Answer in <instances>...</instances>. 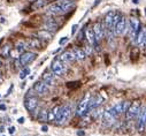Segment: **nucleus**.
I'll return each instance as SVG.
<instances>
[{"label": "nucleus", "mask_w": 146, "mask_h": 136, "mask_svg": "<svg viewBox=\"0 0 146 136\" xmlns=\"http://www.w3.org/2000/svg\"><path fill=\"white\" fill-rule=\"evenodd\" d=\"M15 130H16V128H15V127H11V128H9V133H11V134H14V131H15Z\"/></svg>", "instance_id": "obj_34"}, {"label": "nucleus", "mask_w": 146, "mask_h": 136, "mask_svg": "<svg viewBox=\"0 0 146 136\" xmlns=\"http://www.w3.org/2000/svg\"><path fill=\"white\" fill-rule=\"evenodd\" d=\"M59 59L62 60L63 62H71V61H74L76 59V57H75V54L72 51H66L59 57Z\"/></svg>", "instance_id": "obj_17"}, {"label": "nucleus", "mask_w": 146, "mask_h": 136, "mask_svg": "<svg viewBox=\"0 0 146 136\" xmlns=\"http://www.w3.org/2000/svg\"><path fill=\"white\" fill-rule=\"evenodd\" d=\"M37 105H38V100H37V98H36V97H28L24 100V106L30 112L35 111L36 107H37Z\"/></svg>", "instance_id": "obj_12"}, {"label": "nucleus", "mask_w": 146, "mask_h": 136, "mask_svg": "<svg viewBox=\"0 0 146 136\" xmlns=\"http://www.w3.org/2000/svg\"><path fill=\"white\" fill-rule=\"evenodd\" d=\"M40 46H42L40 41L37 38H32L28 42V47H30V49H40Z\"/></svg>", "instance_id": "obj_23"}, {"label": "nucleus", "mask_w": 146, "mask_h": 136, "mask_svg": "<svg viewBox=\"0 0 146 136\" xmlns=\"http://www.w3.org/2000/svg\"><path fill=\"white\" fill-rule=\"evenodd\" d=\"M24 121H25V118H23V117H21V118L17 119V122L19 123H24Z\"/></svg>", "instance_id": "obj_31"}, {"label": "nucleus", "mask_w": 146, "mask_h": 136, "mask_svg": "<svg viewBox=\"0 0 146 136\" xmlns=\"http://www.w3.org/2000/svg\"><path fill=\"white\" fill-rule=\"evenodd\" d=\"M70 115H71V107L69 105L60 106V110H59V113L56 115L55 122L58 125H63L64 122H67L70 119Z\"/></svg>", "instance_id": "obj_4"}, {"label": "nucleus", "mask_w": 146, "mask_h": 136, "mask_svg": "<svg viewBox=\"0 0 146 136\" xmlns=\"http://www.w3.org/2000/svg\"><path fill=\"white\" fill-rule=\"evenodd\" d=\"M36 57H37V54L33 53V52H23L20 57V65L25 66V65L30 63L32 60H35Z\"/></svg>", "instance_id": "obj_11"}, {"label": "nucleus", "mask_w": 146, "mask_h": 136, "mask_svg": "<svg viewBox=\"0 0 146 136\" xmlns=\"http://www.w3.org/2000/svg\"><path fill=\"white\" fill-rule=\"evenodd\" d=\"M40 130H42V131H44V133H46V131L48 130V127L44 125V126H42V128H40Z\"/></svg>", "instance_id": "obj_32"}, {"label": "nucleus", "mask_w": 146, "mask_h": 136, "mask_svg": "<svg viewBox=\"0 0 146 136\" xmlns=\"http://www.w3.org/2000/svg\"><path fill=\"white\" fill-rule=\"evenodd\" d=\"M0 97H1V95H0Z\"/></svg>", "instance_id": "obj_38"}, {"label": "nucleus", "mask_w": 146, "mask_h": 136, "mask_svg": "<svg viewBox=\"0 0 146 136\" xmlns=\"http://www.w3.org/2000/svg\"><path fill=\"white\" fill-rule=\"evenodd\" d=\"M58 23L55 22V20L54 19H47L46 20V22H45V28H46V30H53V31H55V30H58Z\"/></svg>", "instance_id": "obj_19"}, {"label": "nucleus", "mask_w": 146, "mask_h": 136, "mask_svg": "<svg viewBox=\"0 0 146 136\" xmlns=\"http://www.w3.org/2000/svg\"><path fill=\"white\" fill-rule=\"evenodd\" d=\"M29 74H30V69H29V68H24L23 71H21V72H20V79H21V80H23V79H25Z\"/></svg>", "instance_id": "obj_27"}, {"label": "nucleus", "mask_w": 146, "mask_h": 136, "mask_svg": "<svg viewBox=\"0 0 146 136\" xmlns=\"http://www.w3.org/2000/svg\"><path fill=\"white\" fill-rule=\"evenodd\" d=\"M33 90L37 92L38 95L44 96V95H47L48 93L50 88H48V84L47 83H45L44 81H39V82H37V83L33 85Z\"/></svg>", "instance_id": "obj_10"}, {"label": "nucleus", "mask_w": 146, "mask_h": 136, "mask_svg": "<svg viewBox=\"0 0 146 136\" xmlns=\"http://www.w3.org/2000/svg\"><path fill=\"white\" fill-rule=\"evenodd\" d=\"M115 119L116 117L111 112V110H108V111H105L104 114H102V120H104V123L109 126V125H113L115 122Z\"/></svg>", "instance_id": "obj_14"}, {"label": "nucleus", "mask_w": 146, "mask_h": 136, "mask_svg": "<svg viewBox=\"0 0 146 136\" xmlns=\"http://www.w3.org/2000/svg\"><path fill=\"white\" fill-rule=\"evenodd\" d=\"M77 135H78V136H84L85 133H84L83 130H78V131H77Z\"/></svg>", "instance_id": "obj_33"}, {"label": "nucleus", "mask_w": 146, "mask_h": 136, "mask_svg": "<svg viewBox=\"0 0 146 136\" xmlns=\"http://www.w3.org/2000/svg\"><path fill=\"white\" fill-rule=\"evenodd\" d=\"M37 118H38L39 121H47L48 120V111H46V110L39 111V114H38Z\"/></svg>", "instance_id": "obj_26"}, {"label": "nucleus", "mask_w": 146, "mask_h": 136, "mask_svg": "<svg viewBox=\"0 0 146 136\" xmlns=\"http://www.w3.org/2000/svg\"><path fill=\"white\" fill-rule=\"evenodd\" d=\"M125 29H127V20H125V17L123 15H121L119 22L116 23V25L114 28V33L116 36H121V35L124 33Z\"/></svg>", "instance_id": "obj_9"}, {"label": "nucleus", "mask_w": 146, "mask_h": 136, "mask_svg": "<svg viewBox=\"0 0 146 136\" xmlns=\"http://www.w3.org/2000/svg\"><path fill=\"white\" fill-rule=\"evenodd\" d=\"M59 110H60V106H54L51 111H48V121H55Z\"/></svg>", "instance_id": "obj_22"}, {"label": "nucleus", "mask_w": 146, "mask_h": 136, "mask_svg": "<svg viewBox=\"0 0 146 136\" xmlns=\"http://www.w3.org/2000/svg\"><path fill=\"white\" fill-rule=\"evenodd\" d=\"M68 41H69V38H68V37H62V38L59 41V44L62 46V45H64V44H66Z\"/></svg>", "instance_id": "obj_29"}, {"label": "nucleus", "mask_w": 146, "mask_h": 136, "mask_svg": "<svg viewBox=\"0 0 146 136\" xmlns=\"http://www.w3.org/2000/svg\"><path fill=\"white\" fill-rule=\"evenodd\" d=\"M93 31H94V35H96V38H97V41H100V39H102V37H104V28H102V24L100 23V22H97V23H94V25H93Z\"/></svg>", "instance_id": "obj_16"}, {"label": "nucleus", "mask_w": 146, "mask_h": 136, "mask_svg": "<svg viewBox=\"0 0 146 136\" xmlns=\"http://www.w3.org/2000/svg\"><path fill=\"white\" fill-rule=\"evenodd\" d=\"M4 136H5V135H4Z\"/></svg>", "instance_id": "obj_40"}, {"label": "nucleus", "mask_w": 146, "mask_h": 136, "mask_svg": "<svg viewBox=\"0 0 146 136\" xmlns=\"http://www.w3.org/2000/svg\"><path fill=\"white\" fill-rule=\"evenodd\" d=\"M90 100H91V95L88 92L85 93V96L83 97V99L80 101V104L77 106V115L80 117H84L88 114V110H89V105H90Z\"/></svg>", "instance_id": "obj_5"}, {"label": "nucleus", "mask_w": 146, "mask_h": 136, "mask_svg": "<svg viewBox=\"0 0 146 136\" xmlns=\"http://www.w3.org/2000/svg\"><path fill=\"white\" fill-rule=\"evenodd\" d=\"M145 37H146V30H145V29H140V30H139V32L137 33V37H136L137 44H138V45H143V46H144Z\"/></svg>", "instance_id": "obj_20"}, {"label": "nucleus", "mask_w": 146, "mask_h": 136, "mask_svg": "<svg viewBox=\"0 0 146 136\" xmlns=\"http://www.w3.org/2000/svg\"><path fill=\"white\" fill-rule=\"evenodd\" d=\"M54 75H55V74H54L53 72H52V73L45 72L44 75H43V81H44L45 83H47L48 85H52V84H54V81H55Z\"/></svg>", "instance_id": "obj_18"}, {"label": "nucleus", "mask_w": 146, "mask_h": 136, "mask_svg": "<svg viewBox=\"0 0 146 136\" xmlns=\"http://www.w3.org/2000/svg\"><path fill=\"white\" fill-rule=\"evenodd\" d=\"M121 17V14L116 11H111V12H108L105 16V27L108 31H111V30H114L116 23L119 22Z\"/></svg>", "instance_id": "obj_2"}, {"label": "nucleus", "mask_w": 146, "mask_h": 136, "mask_svg": "<svg viewBox=\"0 0 146 136\" xmlns=\"http://www.w3.org/2000/svg\"><path fill=\"white\" fill-rule=\"evenodd\" d=\"M77 28H78V25H77V24H74V25H72V29H71V35H74V33L77 31Z\"/></svg>", "instance_id": "obj_30"}, {"label": "nucleus", "mask_w": 146, "mask_h": 136, "mask_svg": "<svg viewBox=\"0 0 146 136\" xmlns=\"http://www.w3.org/2000/svg\"><path fill=\"white\" fill-rule=\"evenodd\" d=\"M0 110L5 111V110H6V105H5V104H1V105H0Z\"/></svg>", "instance_id": "obj_35"}, {"label": "nucleus", "mask_w": 146, "mask_h": 136, "mask_svg": "<svg viewBox=\"0 0 146 136\" xmlns=\"http://www.w3.org/2000/svg\"><path fill=\"white\" fill-rule=\"evenodd\" d=\"M74 6H75L74 0H60V1L53 4L48 7L47 13L52 14V15H62V14H66L67 12H69Z\"/></svg>", "instance_id": "obj_1"}, {"label": "nucleus", "mask_w": 146, "mask_h": 136, "mask_svg": "<svg viewBox=\"0 0 146 136\" xmlns=\"http://www.w3.org/2000/svg\"><path fill=\"white\" fill-rule=\"evenodd\" d=\"M72 52H74L75 57L77 60H84L86 58V52L82 49H78V47H75L74 50H72Z\"/></svg>", "instance_id": "obj_21"}, {"label": "nucleus", "mask_w": 146, "mask_h": 136, "mask_svg": "<svg viewBox=\"0 0 146 136\" xmlns=\"http://www.w3.org/2000/svg\"><path fill=\"white\" fill-rule=\"evenodd\" d=\"M104 101V99H102V97L101 96H96V97H91V100H90V105H89V110H88V113L89 112H92L94 109H97V107H99L100 106V104Z\"/></svg>", "instance_id": "obj_13"}, {"label": "nucleus", "mask_w": 146, "mask_h": 136, "mask_svg": "<svg viewBox=\"0 0 146 136\" xmlns=\"http://www.w3.org/2000/svg\"><path fill=\"white\" fill-rule=\"evenodd\" d=\"M31 1H33V0H31Z\"/></svg>", "instance_id": "obj_39"}, {"label": "nucleus", "mask_w": 146, "mask_h": 136, "mask_svg": "<svg viewBox=\"0 0 146 136\" xmlns=\"http://www.w3.org/2000/svg\"><path fill=\"white\" fill-rule=\"evenodd\" d=\"M17 51L20 52V53H23L24 52V49H25V44L24 43H19V45H17Z\"/></svg>", "instance_id": "obj_28"}, {"label": "nucleus", "mask_w": 146, "mask_h": 136, "mask_svg": "<svg viewBox=\"0 0 146 136\" xmlns=\"http://www.w3.org/2000/svg\"><path fill=\"white\" fill-rule=\"evenodd\" d=\"M141 110V105H140V101L139 100H133L132 103H130V106L128 107L127 112H125V119L128 121H131V120H135L139 112Z\"/></svg>", "instance_id": "obj_3"}, {"label": "nucleus", "mask_w": 146, "mask_h": 136, "mask_svg": "<svg viewBox=\"0 0 146 136\" xmlns=\"http://www.w3.org/2000/svg\"><path fill=\"white\" fill-rule=\"evenodd\" d=\"M85 37L88 39V42L91 44V45H96L97 44V38H96V35H94V31H93V28H86L85 29Z\"/></svg>", "instance_id": "obj_15"}, {"label": "nucleus", "mask_w": 146, "mask_h": 136, "mask_svg": "<svg viewBox=\"0 0 146 136\" xmlns=\"http://www.w3.org/2000/svg\"><path fill=\"white\" fill-rule=\"evenodd\" d=\"M38 37L40 39H44V41H48L52 38V33L48 31V30H40L38 32Z\"/></svg>", "instance_id": "obj_24"}, {"label": "nucleus", "mask_w": 146, "mask_h": 136, "mask_svg": "<svg viewBox=\"0 0 146 136\" xmlns=\"http://www.w3.org/2000/svg\"><path fill=\"white\" fill-rule=\"evenodd\" d=\"M146 127V106L141 107L138 117H137V129L139 131H143Z\"/></svg>", "instance_id": "obj_8"}, {"label": "nucleus", "mask_w": 146, "mask_h": 136, "mask_svg": "<svg viewBox=\"0 0 146 136\" xmlns=\"http://www.w3.org/2000/svg\"><path fill=\"white\" fill-rule=\"evenodd\" d=\"M129 106H130V103H129V101H121V103H117L116 105H114V106L111 109V112L117 118L120 114L125 113Z\"/></svg>", "instance_id": "obj_7"}, {"label": "nucleus", "mask_w": 146, "mask_h": 136, "mask_svg": "<svg viewBox=\"0 0 146 136\" xmlns=\"http://www.w3.org/2000/svg\"><path fill=\"white\" fill-rule=\"evenodd\" d=\"M66 62H63L62 60H60L59 58H56L53 62H52V65H51V69H52V72L55 74V75H58V76H62L64 73H66V65H64Z\"/></svg>", "instance_id": "obj_6"}, {"label": "nucleus", "mask_w": 146, "mask_h": 136, "mask_svg": "<svg viewBox=\"0 0 146 136\" xmlns=\"http://www.w3.org/2000/svg\"><path fill=\"white\" fill-rule=\"evenodd\" d=\"M46 5V0H35V3L32 5L33 9H40Z\"/></svg>", "instance_id": "obj_25"}, {"label": "nucleus", "mask_w": 146, "mask_h": 136, "mask_svg": "<svg viewBox=\"0 0 146 136\" xmlns=\"http://www.w3.org/2000/svg\"><path fill=\"white\" fill-rule=\"evenodd\" d=\"M0 67H1V61H0Z\"/></svg>", "instance_id": "obj_37"}, {"label": "nucleus", "mask_w": 146, "mask_h": 136, "mask_svg": "<svg viewBox=\"0 0 146 136\" xmlns=\"http://www.w3.org/2000/svg\"><path fill=\"white\" fill-rule=\"evenodd\" d=\"M133 4H139V0H132Z\"/></svg>", "instance_id": "obj_36"}]
</instances>
